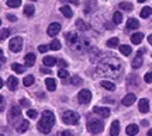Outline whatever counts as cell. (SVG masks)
Here are the masks:
<instances>
[{"label": "cell", "instance_id": "cell-1", "mask_svg": "<svg viewBox=\"0 0 152 136\" xmlns=\"http://www.w3.org/2000/svg\"><path fill=\"white\" fill-rule=\"evenodd\" d=\"M121 70H123V65H121V62H120L117 58H114V56L104 58L97 65V73L100 76H104V77L118 79Z\"/></svg>", "mask_w": 152, "mask_h": 136}, {"label": "cell", "instance_id": "cell-2", "mask_svg": "<svg viewBox=\"0 0 152 136\" xmlns=\"http://www.w3.org/2000/svg\"><path fill=\"white\" fill-rule=\"evenodd\" d=\"M55 124V115L51 111H44L41 115V121L38 122V131L41 133H49Z\"/></svg>", "mask_w": 152, "mask_h": 136}, {"label": "cell", "instance_id": "cell-3", "mask_svg": "<svg viewBox=\"0 0 152 136\" xmlns=\"http://www.w3.org/2000/svg\"><path fill=\"white\" fill-rule=\"evenodd\" d=\"M73 51H76V52H79V54H82V52H85L87 48H89V39H86L85 37H76L75 42L72 45H69Z\"/></svg>", "mask_w": 152, "mask_h": 136}, {"label": "cell", "instance_id": "cell-4", "mask_svg": "<svg viewBox=\"0 0 152 136\" xmlns=\"http://www.w3.org/2000/svg\"><path fill=\"white\" fill-rule=\"evenodd\" d=\"M79 119H80V116L75 111H65L62 114V121L66 125H76L79 122Z\"/></svg>", "mask_w": 152, "mask_h": 136}, {"label": "cell", "instance_id": "cell-5", "mask_svg": "<svg viewBox=\"0 0 152 136\" xmlns=\"http://www.w3.org/2000/svg\"><path fill=\"white\" fill-rule=\"evenodd\" d=\"M103 122L99 119H92L87 122V129H89V132H92V133H100V132L103 131Z\"/></svg>", "mask_w": 152, "mask_h": 136}, {"label": "cell", "instance_id": "cell-6", "mask_svg": "<svg viewBox=\"0 0 152 136\" xmlns=\"http://www.w3.org/2000/svg\"><path fill=\"white\" fill-rule=\"evenodd\" d=\"M9 48H10V51H13V52L18 54V52L23 49V38H21V37H14V38L10 41Z\"/></svg>", "mask_w": 152, "mask_h": 136}, {"label": "cell", "instance_id": "cell-7", "mask_svg": "<svg viewBox=\"0 0 152 136\" xmlns=\"http://www.w3.org/2000/svg\"><path fill=\"white\" fill-rule=\"evenodd\" d=\"M9 121H10L11 124H16L17 121H20V122H23L21 121V112H20V108L18 107H11L10 112H9Z\"/></svg>", "mask_w": 152, "mask_h": 136}, {"label": "cell", "instance_id": "cell-8", "mask_svg": "<svg viewBox=\"0 0 152 136\" xmlns=\"http://www.w3.org/2000/svg\"><path fill=\"white\" fill-rule=\"evenodd\" d=\"M77 100L80 104H89L90 100H92V93L89 90H80L79 94H77Z\"/></svg>", "mask_w": 152, "mask_h": 136}, {"label": "cell", "instance_id": "cell-9", "mask_svg": "<svg viewBox=\"0 0 152 136\" xmlns=\"http://www.w3.org/2000/svg\"><path fill=\"white\" fill-rule=\"evenodd\" d=\"M142 54H144V49H140V51L137 52L135 58H134L132 62H131V66H132L134 69H138V67H141L142 66V62H144V56H142Z\"/></svg>", "mask_w": 152, "mask_h": 136}, {"label": "cell", "instance_id": "cell-10", "mask_svg": "<svg viewBox=\"0 0 152 136\" xmlns=\"http://www.w3.org/2000/svg\"><path fill=\"white\" fill-rule=\"evenodd\" d=\"M93 112L96 115H99V116H102V118H107L110 115V109L106 108V107H94Z\"/></svg>", "mask_w": 152, "mask_h": 136}, {"label": "cell", "instance_id": "cell-11", "mask_svg": "<svg viewBox=\"0 0 152 136\" xmlns=\"http://www.w3.org/2000/svg\"><path fill=\"white\" fill-rule=\"evenodd\" d=\"M59 31H61V24H58V22H52L48 27V30H47V33H48L49 37H55Z\"/></svg>", "mask_w": 152, "mask_h": 136}, {"label": "cell", "instance_id": "cell-12", "mask_svg": "<svg viewBox=\"0 0 152 136\" xmlns=\"http://www.w3.org/2000/svg\"><path fill=\"white\" fill-rule=\"evenodd\" d=\"M96 7H97V0H86V3H85V13L89 14L93 10H96Z\"/></svg>", "mask_w": 152, "mask_h": 136}, {"label": "cell", "instance_id": "cell-13", "mask_svg": "<svg viewBox=\"0 0 152 136\" xmlns=\"http://www.w3.org/2000/svg\"><path fill=\"white\" fill-rule=\"evenodd\" d=\"M135 100H137V97H135V94H127L124 98H123V105H125V107H130V105H132V104L135 103Z\"/></svg>", "mask_w": 152, "mask_h": 136}, {"label": "cell", "instance_id": "cell-14", "mask_svg": "<svg viewBox=\"0 0 152 136\" xmlns=\"http://www.w3.org/2000/svg\"><path fill=\"white\" fill-rule=\"evenodd\" d=\"M17 86H18V79L14 76H10L7 79V88H10V90H16Z\"/></svg>", "mask_w": 152, "mask_h": 136}, {"label": "cell", "instance_id": "cell-15", "mask_svg": "<svg viewBox=\"0 0 152 136\" xmlns=\"http://www.w3.org/2000/svg\"><path fill=\"white\" fill-rule=\"evenodd\" d=\"M118 133H120V122L118 121H113V124L110 126V135L118 136Z\"/></svg>", "mask_w": 152, "mask_h": 136}, {"label": "cell", "instance_id": "cell-16", "mask_svg": "<svg viewBox=\"0 0 152 136\" xmlns=\"http://www.w3.org/2000/svg\"><path fill=\"white\" fill-rule=\"evenodd\" d=\"M140 111H141L142 114H147L148 111H149V103H148L147 98H142V100H140Z\"/></svg>", "mask_w": 152, "mask_h": 136}, {"label": "cell", "instance_id": "cell-17", "mask_svg": "<svg viewBox=\"0 0 152 136\" xmlns=\"http://www.w3.org/2000/svg\"><path fill=\"white\" fill-rule=\"evenodd\" d=\"M142 39H144V34L142 33H134L132 35H131V42H132V44H135V45L141 44Z\"/></svg>", "mask_w": 152, "mask_h": 136}, {"label": "cell", "instance_id": "cell-18", "mask_svg": "<svg viewBox=\"0 0 152 136\" xmlns=\"http://www.w3.org/2000/svg\"><path fill=\"white\" fill-rule=\"evenodd\" d=\"M140 27V21L137 18H128L127 21V30H137Z\"/></svg>", "mask_w": 152, "mask_h": 136}, {"label": "cell", "instance_id": "cell-19", "mask_svg": "<svg viewBox=\"0 0 152 136\" xmlns=\"http://www.w3.org/2000/svg\"><path fill=\"white\" fill-rule=\"evenodd\" d=\"M138 125H135V124H131V125L127 126V129H125V132H127V135L130 136H135L137 133H138Z\"/></svg>", "mask_w": 152, "mask_h": 136}, {"label": "cell", "instance_id": "cell-20", "mask_svg": "<svg viewBox=\"0 0 152 136\" xmlns=\"http://www.w3.org/2000/svg\"><path fill=\"white\" fill-rule=\"evenodd\" d=\"M45 86L48 88L49 91H54L55 88H56V82H55L52 77H48V79H45Z\"/></svg>", "mask_w": 152, "mask_h": 136}, {"label": "cell", "instance_id": "cell-21", "mask_svg": "<svg viewBox=\"0 0 152 136\" xmlns=\"http://www.w3.org/2000/svg\"><path fill=\"white\" fill-rule=\"evenodd\" d=\"M42 63H44V66L51 67V66H54L55 63H56V59H55L54 56H45V58L42 59Z\"/></svg>", "mask_w": 152, "mask_h": 136}, {"label": "cell", "instance_id": "cell-22", "mask_svg": "<svg viewBox=\"0 0 152 136\" xmlns=\"http://www.w3.org/2000/svg\"><path fill=\"white\" fill-rule=\"evenodd\" d=\"M102 84V87H104L106 90H109V91H114L115 90V84L113 82H109V80H103V82L100 83Z\"/></svg>", "mask_w": 152, "mask_h": 136}, {"label": "cell", "instance_id": "cell-23", "mask_svg": "<svg viewBox=\"0 0 152 136\" xmlns=\"http://www.w3.org/2000/svg\"><path fill=\"white\" fill-rule=\"evenodd\" d=\"M24 60H26V66H33L35 63V55L30 52V54L26 55V59Z\"/></svg>", "mask_w": 152, "mask_h": 136}, {"label": "cell", "instance_id": "cell-24", "mask_svg": "<svg viewBox=\"0 0 152 136\" xmlns=\"http://www.w3.org/2000/svg\"><path fill=\"white\" fill-rule=\"evenodd\" d=\"M61 13H62L66 18H71V17L73 16V13H72V10H71V7H69V6H62V7H61Z\"/></svg>", "mask_w": 152, "mask_h": 136}, {"label": "cell", "instance_id": "cell-25", "mask_svg": "<svg viewBox=\"0 0 152 136\" xmlns=\"http://www.w3.org/2000/svg\"><path fill=\"white\" fill-rule=\"evenodd\" d=\"M28 128H30V122H28V121H23L21 124L17 126V131H18V133H24Z\"/></svg>", "mask_w": 152, "mask_h": 136}, {"label": "cell", "instance_id": "cell-26", "mask_svg": "<svg viewBox=\"0 0 152 136\" xmlns=\"http://www.w3.org/2000/svg\"><path fill=\"white\" fill-rule=\"evenodd\" d=\"M120 52L124 55V56H130L131 55V46L130 45H121V46H120Z\"/></svg>", "mask_w": 152, "mask_h": 136}, {"label": "cell", "instance_id": "cell-27", "mask_svg": "<svg viewBox=\"0 0 152 136\" xmlns=\"http://www.w3.org/2000/svg\"><path fill=\"white\" fill-rule=\"evenodd\" d=\"M11 69L16 72V73H24V72H26V67L23 65H20V63H13V65H11Z\"/></svg>", "mask_w": 152, "mask_h": 136}, {"label": "cell", "instance_id": "cell-28", "mask_svg": "<svg viewBox=\"0 0 152 136\" xmlns=\"http://www.w3.org/2000/svg\"><path fill=\"white\" fill-rule=\"evenodd\" d=\"M76 27H77L79 31H87V30H89V25H87L86 22H83L82 20H77V21H76Z\"/></svg>", "mask_w": 152, "mask_h": 136}, {"label": "cell", "instance_id": "cell-29", "mask_svg": "<svg viewBox=\"0 0 152 136\" xmlns=\"http://www.w3.org/2000/svg\"><path fill=\"white\" fill-rule=\"evenodd\" d=\"M34 76L33 75H28L27 77H24V80H23V84L26 86V87H28V86H31V84H34Z\"/></svg>", "mask_w": 152, "mask_h": 136}, {"label": "cell", "instance_id": "cell-30", "mask_svg": "<svg viewBox=\"0 0 152 136\" xmlns=\"http://www.w3.org/2000/svg\"><path fill=\"white\" fill-rule=\"evenodd\" d=\"M34 10H35V9H34V6L27 4L26 7H24V14H26L27 17H31L34 14Z\"/></svg>", "mask_w": 152, "mask_h": 136}, {"label": "cell", "instance_id": "cell-31", "mask_svg": "<svg viewBox=\"0 0 152 136\" xmlns=\"http://www.w3.org/2000/svg\"><path fill=\"white\" fill-rule=\"evenodd\" d=\"M152 14V9L151 7H144L141 10V17L142 18H148V17Z\"/></svg>", "mask_w": 152, "mask_h": 136}, {"label": "cell", "instance_id": "cell-32", "mask_svg": "<svg viewBox=\"0 0 152 136\" xmlns=\"http://www.w3.org/2000/svg\"><path fill=\"white\" fill-rule=\"evenodd\" d=\"M107 46L109 48H117L118 46V38H111L107 41Z\"/></svg>", "mask_w": 152, "mask_h": 136}, {"label": "cell", "instance_id": "cell-33", "mask_svg": "<svg viewBox=\"0 0 152 136\" xmlns=\"http://www.w3.org/2000/svg\"><path fill=\"white\" fill-rule=\"evenodd\" d=\"M121 20H123V14H121L120 11L114 13V16H113V22H114V24H120V22H121Z\"/></svg>", "mask_w": 152, "mask_h": 136}, {"label": "cell", "instance_id": "cell-34", "mask_svg": "<svg viewBox=\"0 0 152 136\" xmlns=\"http://www.w3.org/2000/svg\"><path fill=\"white\" fill-rule=\"evenodd\" d=\"M49 49H52V51H59L61 49V42L58 41V39H54L52 44L49 45Z\"/></svg>", "mask_w": 152, "mask_h": 136}, {"label": "cell", "instance_id": "cell-35", "mask_svg": "<svg viewBox=\"0 0 152 136\" xmlns=\"http://www.w3.org/2000/svg\"><path fill=\"white\" fill-rule=\"evenodd\" d=\"M21 4V0H7V6L9 7H18V6Z\"/></svg>", "mask_w": 152, "mask_h": 136}, {"label": "cell", "instance_id": "cell-36", "mask_svg": "<svg viewBox=\"0 0 152 136\" xmlns=\"http://www.w3.org/2000/svg\"><path fill=\"white\" fill-rule=\"evenodd\" d=\"M120 9L125 11H131L132 10V4L131 3H120Z\"/></svg>", "mask_w": 152, "mask_h": 136}, {"label": "cell", "instance_id": "cell-37", "mask_svg": "<svg viewBox=\"0 0 152 136\" xmlns=\"http://www.w3.org/2000/svg\"><path fill=\"white\" fill-rule=\"evenodd\" d=\"M58 76H59L62 80H65V79H68V77H69V73H68V72L65 70V67H64V69H61V70L58 72Z\"/></svg>", "mask_w": 152, "mask_h": 136}, {"label": "cell", "instance_id": "cell-38", "mask_svg": "<svg viewBox=\"0 0 152 136\" xmlns=\"http://www.w3.org/2000/svg\"><path fill=\"white\" fill-rule=\"evenodd\" d=\"M9 35H10V30H9V28H3V30H1V35H0V38L6 39Z\"/></svg>", "mask_w": 152, "mask_h": 136}, {"label": "cell", "instance_id": "cell-39", "mask_svg": "<svg viewBox=\"0 0 152 136\" xmlns=\"http://www.w3.org/2000/svg\"><path fill=\"white\" fill-rule=\"evenodd\" d=\"M37 111L35 109H28L27 111V116L28 118H31V119H34V118H37Z\"/></svg>", "mask_w": 152, "mask_h": 136}, {"label": "cell", "instance_id": "cell-40", "mask_svg": "<svg viewBox=\"0 0 152 136\" xmlns=\"http://www.w3.org/2000/svg\"><path fill=\"white\" fill-rule=\"evenodd\" d=\"M144 80H145V83H152V72H148L144 76Z\"/></svg>", "mask_w": 152, "mask_h": 136}, {"label": "cell", "instance_id": "cell-41", "mask_svg": "<svg viewBox=\"0 0 152 136\" xmlns=\"http://www.w3.org/2000/svg\"><path fill=\"white\" fill-rule=\"evenodd\" d=\"M38 51H39V52H47V51H48V46H47V45H39V46H38Z\"/></svg>", "mask_w": 152, "mask_h": 136}, {"label": "cell", "instance_id": "cell-42", "mask_svg": "<svg viewBox=\"0 0 152 136\" xmlns=\"http://www.w3.org/2000/svg\"><path fill=\"white\" fill-rule=\"evenodd\" d=\"M72 83L77 86V84H80V83H82V80H80V79H79V77H77V76H75V77H73V79H72Z\"/></svg>", "mask_w": 152, "mask_h": 136}, {"label": "cell", "instance_id": "cell-43", "mask_svg": "<svg viewBox=\"0 0 152 136\" xmlns=\"http://www.w3.org/2000/svg\"><path fill=\"white\" fill-rule=\"evenodd\" d=\"M59 136H73V133L71 131H64L59 133Z\"/></svg>", "mask_w": 152, "mask_h": 136}, {"label": "cell", "instance_id": "cell-44", "mask_svg": "<svg viewBox=\"0 0 152 136\" xmlns=\"http://www.w3.org/2000/svg\"><path fill=\"white\" fill-rule=\"evenodd\" d=\"M20 103H21L23 107H30V101H28V100H21Z\"/></svg>", "mask_w": 152, "mask_h": 136}, {"label": "cell", "instance_id": "cell-45", "mask_svg": "<svg viewBox=\"0 0 152 136\" xmlns=\"http://www.w3.org/2000/svg\"><path fill=\"white\" fill-rule=\"evenodd\" d=\"M58 63H59V66H62V67H66V66H68V63H66L65 60H58Z\"/></svg>", "mask_w": 152, "mask_h": 136}, {"label": "cell", "instance_id": "cell-46", "mask_svg": "<svg viewBox=\"0 0 152 136\" xmlns=\"http://www.w3.org/2000/svg\"><path fill=\"white\" fill-rule=\"evenodd\" d=\"M7 18H9V20H10V21H16L17 18L14 16H11V14H7Z\"/></svg>", "mask_w": 152, "mask_h": 136}, {"label": "cell", "instance_id": "cell-47", "mask_svg": "<svg viewBox=\"0 0 152 136\" xmlns=\"http://www.w3.org/2000/svg\"><path fill=\"white\" fill-rule=\"evenodd\" d=\"M68 1H69V3H72V4H79V0H68Z\"/></svg>", "mask_w": 152, "mask_h": 136}, {"label": "cell", "instance_id": "cell-48", "mask_svg": "<svg viewBox=\"0 0 152 136\" xmlns=\"http://www.w3.org/2000/svg\"><path fill=\"white\" fill-rule=\"evenodd\" d=\"M41 72H42V73H51L49 69H41Z\"/></svg>", "mask_w": 152, "mask_h": 136}, {"label": "cell", "instance_id": "cell-49", "mask_svg": "<svg viewBox=\"0 0 152 136\" xmlns=\"http://www.w3.org/2000/svg\"><path fill=\"white\" fill-rule=\"evenodd\" d=\"M1 54V63H4L6 62V59H4V55H3V52H0Z\"/></svg>", "mask_w": 152, "mask_h": 136}, {"label": "cell", "instance_id": "cell-50", "mask_svg": "<svg viewBox=\"0 0 152 136\" xmlns=\"http://www.w3.org/2000/svg\"><path fill=\"white\" fill-rule=\"evenodd\" d=\"M148 42L152 45V35H149V37H148Z\"/></svg>", "mask_w": 152, "mask_h": 136}, {"label": "cell", "instance_id": "cell-51", "mask_svg": "<svg viewBox=\"0 0 152 136\" xmlns=\"http://www.w3.org/2000/svg\"><path fill=\"white\" fill-rule=\"evenodd\" d=\"M148 136H152V129H149V132H148Z\"/></svg>", "mask_w": 152, "mask_h": 136}, {"label": "cell", "instance_id": "cell-52", "mask_svg": "<svg viewBox=\"0 0 152 136\" xmlns=\"http://www.w3.org/2000/svg\"><path fill=\"white\" fill-rule=\"evenodd\" d=\"M138 1H140V3H144V1H147V0H138Z\"/></svg>", "mask_w": 152, "mask_h": 136}, {"label": "cell", "instance_id": "cell-53", "mask_svg": "<svg viewBox=\"0 0 152 136\" xmlns=\"http://www.w3.org/2000/svg\"><path fill=\"white\" fill-rule=\"evenodd\" d=\"M1 136H4V135H1Z\"/></svg>", "mask_w": 152, "mask_h": 136}, {"label": "cell", "instance_id": "cell-54", "mask_svg": "<svg viewBox=\"0 0 152 136\" xmlns=\"http://www.w3.org/2000/svg\"><path fill=\"white\" fill-rule=\"evenodd\" d=\"M34 1H35V0H34Z\"/></svg>", "mask_w": 152, "mask_h": 136}]
</instances>
